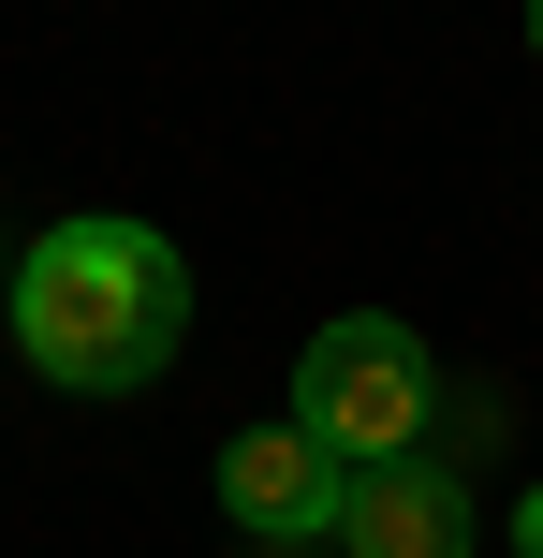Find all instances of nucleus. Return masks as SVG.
I'll list each match as a JSON object with an SVG mask.
<instances>
[{
    "label": "nucleus",
    "mask_w": 543,
    "mask_h": 558,
    "mask_svg": "<svg viewBox=\"0 0 543 558\" xmlns=\"http://www.w3.org/2000/svg\"><path fill=\"white\" fill-rule=\"evenodd\" d=\"M338 544L353 558H470V485L441 456H382V471H353Z\"/></svg>",
    "instance_id": "nucleus-4"
},
{
    "label": "nucleus",
    "mask_w": 543,
    "mask_h": 558,
    "mask_svg": "<svg viewBox=\"0 0 543 558\" xmlns=\"http://www.w3.org/2000/svg\"><path fill=\"white\" fill-rule=\"evenodd\" d=\"M176 338H192V265H176L147 221L88 206V221L29 235V265H15V353L45 367L59 397H133V383H162Z\"/></svg>",
    "instance_id": "nucleus-1"
},
{
    "label": "nucleus",
    "mask_w": 543,
    "mask_h": 558,
    "mask_svg": "<svg viewBox=\"0 0 543 558\" xmlns=\"http://www.w3.org/2000/svg\"><path fill=\"white\" fill-rule=\"evenodd\" d=\"M338 500H353V456L309 441V426H235V441H221V514H235L264 558L323 544V530H338Z\"/></svg>",
    "instance_id": "nucleus-3"
},
{
    "label": "nucleus",
    "mask_w": 543,
    "mask_h": 558,
    "mask_svg": "<svg viewBox=\"0 0 543 558\" xmlns=\"http://www.w3.org/2000/svg\"><path fill=\"white\" fill-rule=\"evenodd\" d=\"M529 45H543V0H529Z\"/></svg>",
    "instance_id": "nucleus-6"
},
{
    "label": "nucleus",
    "mask_w": 543,
    "mask_h": 558,
    "mask_svg": "<svg viewBox=\"0 0 543 558\" xmlns=\"http://www.w3.org/2000/svg\"><path fill=\"white\" fill-rule=\"evenodd\" d=\"M427 412H441V367H427V338H411L397 308H338V324L294 353V426L338 441L353 471L411 456V441H427Z\"/></svg>",
    "instance_id": "nucleus-2"
},
{
    "label": "nucleus",
    "mask_w": 543,
    "mask_h": 558,
    "mask_svg": "<svg viewBox=\"0 0 543 558\" xmlns=\"http://www.w3.org/2000/svg\"><path fill=\"white\" fill-rule=\"evenodd\" d=\"M515 544H529V558H543V485H529V500H515Z\"/></svg>",
    "instance_id": "nucleus-5"
}]
</instances>
